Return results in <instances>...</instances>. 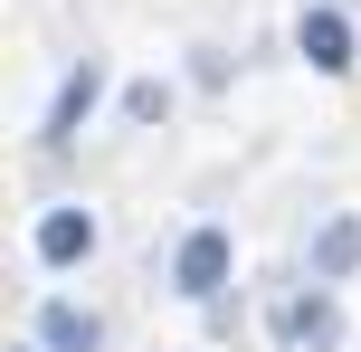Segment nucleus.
<instances>
[{"instance_id": "obj_1", "label": "nucleus", "mask_w": 361, "mask_h": 352, "mask_svg": "<svg viewBox=\"0 0 361 352\" xmlns=\"http://www.w3.org/2000/svg\"><path fill=\"white\" fill-rule=\"evenodd\" d=\"M228 277H238V238H228V229H219V219L180 229V248H171V296L219 305V296H228Z\"/></svg>"}, {"instance_id": "obj_2", "label": "nucleus", "mask_w": 361, "mask_h": 352, "mask_svg": "<svg viewBox=\"0 0 361 352\" xmlns=\"http://www.w3.org/2000/svg\"><path fill=\"white\" fill-rule=\"evenodd\" d=\"M105 86H114V76H105V57H76V67L57 76V95H48V114H38V152H67L76 133H86V114L105 105Z\"/></svg>"}, {"instance_id": "obj_3", "label": "nucleus", "mask_w": 361, "mask_h": 352, "mask_svg": "<svg viewBox=\"0 0 361 352\" xmlns=\"http://www.w3.org/2000/svg\"><path fill=\"white\" fill-rule=\"evenodd\" d=\"M295 57H305L314 76H352V19H343V0H305V10H295Z\"/></svg>"}, {"instance_id": "obj_4", "label": "nucleus", "mask_w": 361, "mask_h": 352, "mask_svg": "<svg viewBox=\"0 0 361 352\" xmlns=\"http://www.w3.org/2000/svg\"><path fill=\"white\" fill-rule=\"evenodd\" d=\"M95 238H105V229H95V210H86V200H57V210H38L29 257H38V267H86Z\"/></svg>"}, {"instance_id": "obj_5", "label": "nucleus", "mask_w": 361, "mask_h": 352, "mask_svg": "<svg viewBox=\"0 0 361 352\" xmlns=\"http://www.w3.org/2000/svg\"><path fill=\"white\" fill-rule=\"evenodd\" d=\"M276 334H286L295 352H333V343H343V305H333V286L286 296V305H276Z\"/></svg>"}, {"instance_id": "obj_6", "label": "nucleus", "mask_w": 361, "mask_h": 352, "mask_svg": "<svg viewBox=\"0 0 361 352\" xmlns=\"http://www.w3.org/2000/svg\"><path fill=\"white\" fill-rule=\"evenodd\" d=\"M38 343H48V352H105V315L76 305V296H48V305H38Z\"/></svg>"}, {"instance_id": "obj_7", "label": "nucleus", "mask_w": 361, "mask_h": 352, "mask_svg": "<svg viewBox=\"0 0 361 352\" xmlns=\"http://www.w3.org/2000/svg\"><path fill=\"white\" fill-rule=\"evenodd\" d=\"M361 277V219H324L314 229V286H343Z\"/></svg>"}, {"instance_id": "obj_8", "label": "nucleus", "mask_w": 361, "mask_h": 352, "mask_svg": "<svg viewBox=\"0 0 361 352\" xmlns=\"http://www.w3.org/2000/svg\"><path fill=\"white\" fill-rule=\"evenodd\" d=\"M124 114H133V124H162V114H171V76H133V86H124Z\"/></svg>"}, {"instance_id": "obj_9", "label": "nucleus", "mask_w": 361, "mask_h": 352, "mask_svg": "<svg viewBox=\"0 0 361 352\" xmlns=\"http://www.w3.org/2000/svg\"><path fill=\"white\" fill-rule=\"evenodd\" d=\"M10 352H48V343H38V334H29V343H10Z\"/></svg>"}]
</instances>
